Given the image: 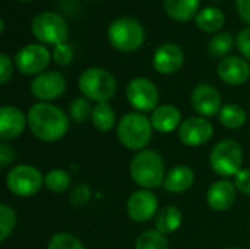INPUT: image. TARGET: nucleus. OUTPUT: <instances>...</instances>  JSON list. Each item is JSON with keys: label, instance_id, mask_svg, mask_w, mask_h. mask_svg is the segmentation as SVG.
Wrapping results in <instances>:
<instances>
[{"label": "nucleus", "instance_id": "nucleus-10", "mask_svg": "<svg viewBox=\"0 0 250 249\" xmlns=\"http://www.w3.org/2000/svg\"><path fill=\"white\" fill-rule=\"evenodd\" d=\"M51 54L42 44H28L15 56V65L23 75H40L48 66Z\"/></svg>", "mask_w": 250, "mask_h": 249}, {"label": "nucleus", "instance_id": "nucleus-7", "mask_svg": "<svg viewBox=\"0 0 250 249\" xmlns=\"http://www.w3.org/2000/svg\"><path fill=\"white\" fill-rule=\"evenodd\" d=\"M32 35L44 44L59 45L64 44L69 38L67 22L54 12H42L32 19Z\"/></svg>", "mask_w": 250, "mask_h": 249}, {"label": "nucleus", "instance_id": "nucleus-28", "mask_svg": "<svg viewBox=\"0 0 250 249\" xmlns=\"http://www.w3.org/2000/svg\"><path fill=\"white\" fill-rule=\"evenodd\" d=\"M234 45V38L229 32H220L211 38L208 44V51L212 57H227Z\"/></svg>", "mask_w": 250, "mask_h": 249}, {"label": "nucleus", "instance_id": "nucleus-15", "mask_svg": "<svg viewBox=\"0 0 250 249\" xmlns=\"http://www.w3.org/2000/svg\"><path fill=\"white\" fill-rule=\"evenodd\" d=\"M185 60L183 50L173 43H166L160 45L152 57L154 69L161 75H171L177 72Z\"/></svg>", "mask_w": 250, "mask_h": 249}, {"label": "nucleus", "instance_id": "nucleus-31", "mask_svg": "<svg viewBox=\"0 0 250 249\" xmlns=\"http://www.w3.org/2000/svg\"><path fill=\"white\" fill-rule=\"evenodd\" d=\"M47 249H85L83 244L67 232H60L51 236Z\"/></svg>", "mask_w": 250, "mask_h": 249}, {"label": "nucleus", "instance_id": "nucleus-30", "mask_svg": "<svg viewBox=\"0 0 250 249\" xmlns=\"http://www.w3.org/2000/svg\"><path fill=\"white\" fill-rule=\"evenodd\" d=\"M16 226V214L12 207L0 205V242H4L13 232Z\"/></svg>", "mask_w": 250, "mask_h": 249}, {"label": "nucleus", "instance_id": "nucleus-11", "mask_svg": "<svg viewBox=\"0 0 250 249\" xmlns=\"http://www.w3.org/2000/svg\"><path fill=\"white\" fill-rule=\"evenodd\" d=\"M66 91V79L60 72L48 70L37 75L31 82V94L41 103L62 97Z\"/></svg>", "mask_w": 250, "mask_h": 249}, {"label": "nucleus", "instance_id": "nucleus-35", "mask_svg": "<svg viewBox=\"0 0 250 249\" xmlns=\"http://www.w3.org/2000/svg\"><path fill=\"white\" fill-rule=\"evenodd\" d=\"M236 44L239 51L250 60V28H245L237 34Z\"/></svg>", "mask_w": 250, "mask_h": 249}, {"label": "nucleus", "instance_id": "nucleus-23", "mask_svg": "<svg viewBox=\"0 0 250 249\" xmlns=\"http://www.w3.org/2000/svg\"><path fill=\"white\" fill-rule=\"evenodd\" d=\"M196 26L204 32H217L226 23V16L218 7H205L195 18Z\"/></svg>", "mask_w": 250, "mask_h": 249}, {"label": "nucleus", "instance_id": "nucleus-34", "mask_svg": "<svg viewBox=\"0 0 250 249\" xmlns=\"http://www.w3.org/2000/svg\"><path fill=\"white\" fill-rule=\"evenodd\" d=\"M234 186L243 195H250V169H242L234 176Z\"/></svg>", "mask_w": 250, "mask_h": 249}, {"label": "nucleus", "instance_id": "nucleus-27", "mask_svg": "<svg viewBox=\"0 0 250 249\" xmlns=\"http://www.w3.org/2000/svg\"><path fill=\"white\" fill-rule=\"evenodd\" d=\"M135 249H168V242L161 232L145 230L138 236Z\"/></svg>", "mask_w": 250, "mask_h": 249}, {"label": "nucleus", "instance_id": "nucleus-9", "mask_svg": "<svg viewBox=\"0 0 250 249\" xmlns=\"http://www.w3.org/2000/svg\"><path fill=\"white\" fill-rule=\"evenodd\" d=\"M127 101L138 112H154L158 107V88L148 78H135L126 88Z\"/></svg>", "mask_w": 250, "mask_h": 249}, {"label": "nucleus", "instance_id": "nucleus-24", "mask_svg": "<svg viewBox=\"0 0 250 249\" xmlns=\"http://www.w3.org/2000/svg\"><path fill=\"white\" fill-rule=\"evenodd\" d=\"M218 120L227 129H240L246 123L248 114L242 106L230 103L221 107L218 113Z\"/></svg>", "mask_w": 250, "mask_h": 249}, {"label": "nucleus", "instance_id": "nucleus-3", "mask_svg": "<svg viewBox=\"0 0 250 249\" xmlns=\"http://www.w3.org/2000/svg\"><path fill=\"white\" fill-rule=\"evenodd\" d=\"M152 123L142 113H127L117 123V138L123 147L142 151L152 138Z\"/></svg>", "mask_w": 250, "mask_h": 249}, {"label": "nucleus", "instance_id": "nucleus-41", "mask_svg": "<svg viewBox=\"0 0 250 249\" xmlns=\"http://www.w3.org/2000/svg\"><path fill=\"white\" fill-rule=\"evenodd\" d=\"M226 249H239V248H226Z\"/></svg>", "mask_w": 250, "mask_h": 249}, {"label": "nucleus", "instance_id": "nucleus-26", "mask_svg": "<svg viewBox=\"0 0 250 249\" xmlns=\"http://www.w3.org/2000/svg\"><path fill=\"white\" fill-rule=\"evenodd\" d=\"M44 185L53 194H63L70 186V175L63 169H53L44 176Z\"/></svg>", "mask_w": 250, "mask_h": 249}, {"label": "nucleus", "instance_id": "nucleus-32", "mask_svg": "<svg viewBox=\"0 0 250 249\" xmlns=\"http://www.w3.org/2000/svg\"><path fill=\"white\" fill-rule=\"evenodd\" d=\"M89 198H91V188L86 183L76 185L70 191V195H69L70 204L75 205V207H83V205H86L88 201H89Z\"/></svg>", "mask_w": 250, "mask_h": 249}, {"label": "nucleus", "instance_id": "nucleus-38", "mask_svg": "<svg viewBox=\"0 0 250 249\" xmlns=\"http://www.w3.org/2000/svg\"><path fill=\"white\" fill-rule=\"evenodd\" d=\"M237 4V12L240 15V18L250 23V0H236Z\"/></svg>", "mask_w": 250, "mask_h": 249}, {"label": "nucleus", "instance_id": "nucleus-36", "mask_svg": "<svg viewBox=\"0 0 250 249\" xmlns=\"http://www.w3.org/2000/svg\"><path fill=\"white\" fill-rule=\"evenodd\" d=\"M12 73H13V65H12V60L9 59L7 54L1 53L0 54V82L4 85L9 82V79L12 78Z\"/></svg>", "mask_w": 250, "mask_h": 249}, {"label": "nucleus", "instance_id": "nucleus-40", "mask_svg": "<svg viewBox=\"0 0 250 249\" xmlns=\"http://www.w3.org/2000/svg\"><path fill=\"white\" fill-rule=\"evenodd\" d=\"M19 1H32V0H19Z\"/></svg>", "mask_w": 250, "mask_h": 249}, {"label": "nucleus", "instance_id": "nucleus-18", "mask_svg": "<svg viewBox=\"0 0 250 249\" xmlns=\"http://www.w3.org/2000/svg\"><path fill=\"white\" fill-rule=\"evenodd\" d=\"M28 123L23 112L15 106H3L0 109V138L3 141L18 138Z\"/></svg>", "mask_w": 250, "mask_h": 249}, {"label": "nucleus", "instance_id": "nucleus-22", "mask_svg": "<svg viewBox=\"0 0 250 249\" xmlns=\"http://www.w3.org/2000/svg\"><path fill=\"white\" fill-rule=\"evenodd\" d=\"M183 223V214L182 211L174 205H166L163 207L158 214L155 216V227L163 235L174 233L180 229Z\"/></svg>", "mask_w": 250, "mask_h": 249}, {"label": "nucleus", "instance_id": "nucleus-39", "mask_svg": "<svg viewBox=\"0 0 250 249\" xmlns=\"http://www.w3.org/2000/svg\"><path fill=\"white\" fill-rule=\"evenodd\" d=\"M3 31H4V21L0 19V32H3Z\"/></svg>", "mask_w": 250, "mask_h": 249}, {"label": "nucleus", "instance_id": "nucleus-37", "mask_svg": "<svg viewBox=\"0 0 250 249\" xmlns=\"http://www.w3.org/2000/svg\"><path fill=\"white\" fill-rule=\"evenodd\" d=\"M15 158V151L10 145H7L6 142L0 144V167L4 169L9 166V163H12Z\"/></svg>", "mask_w": 250, "mask_h": 249}, {"label": "nucleus", "instance_id": "nucleus-13", "mask_svg": "<svg viewBox=\"0 0 250 249\" xmlns=\"http://www.w3.org/2000/svg\"><path fill=\"white\" fill-rule=\"evenodd\" d=\"M214 135L212 123L202 116H193L182 122L179 128V138L188 147H199L207 144Z\"/></svg>", "mask_w": 250, "mask_h": 249}, {"label": "nucleus", "instance_id": "nucleus-19", "mask_svg": "<svg viewBox=\"0 0 250 249\" xmlns=\"http://www.w3.org/2000/svg\"><path fill=\"white\" fill-rule=\"evenodd\" d=\"M152 128L161 134H171L182 125V113L173 104L158 106L149 117Z\"/></svg>", "mask_w": 250, "mask_h": 249}, {"label": "nucleus", "instance_id": "nucleus-25", "mask_svg": "<svg viewBox=\"0 0 250 249\" xmlns=\"http://www.w3.org/2000/svg\"><path fill=\"white\" fill-rule=\"evenodd\" d=\"M91 122L100 132H110L116 126V113L108 103H100L94 107Z\"/></svg>", "mask_w": 250, "mask_h": 249}, {"label": "nucleus", "instance_id": "nucleus-4", "mask_svg": "<svg viewBox=\"0 0 250 249\" xmlns=\"http://www.w3.org/2000/svg\"><path fill=\"white\" fill-rule=\"evenodd\" d=\"M78 87L82 95L88 100L100 103H108L116 94L114 76L103 68H89L83 70L78 79Z\"/></svg>", "mask_w": 250, "mask_h": 249}, {"label": "nucleus", "instance_id": "nucleus-1", "mask_svg": "<svg viewBox=\"0 0 250 249\" xmlns=\"http://www.w3.org/2000/svg\"><path fill=\"white\" fill-rule=\"evenodd\" d=\"M28 126L31 134L44 142L62 139L69 129L67 114L50 103L34 104L28 112Z\"/></svg>", "mask_w": 250, "mask_h": 249}, {"label": "nucleus", "instance_id": "nucleus-33", "mask_svg": "<svg viewBox=\"0 0 250 249\" xmlns=\"http://www.w3.org/2000/svg\"><path fill=\"white\" fill-rule=\"evenodd\" d=\"M53 60L60 66H67L73 60V50L69 44H59L53 50Z\"/></svg>", "mask_w": 250, "mask_h": 249}, {"label": "nucleus", "instance_id": "nucleus-6", "mask_svg": "<svg viewBox=\"0 0 250 249\" xmlns=\"http://www.w3.org/2000/svg\"><path fill=\"white\" fill-rule=\"evenodd\" d=\"M209 164L218 176H236L243 166V150L240 144L234 139L220 141L211 151Z\"/></svg>", "mask_w": 250, "mask_h": 249}, {"label": "nucleus", "instance_id": "nucleus-2", "mask_svg": "<svg viewBox=\"0 0 250 249\" xmlns=\"http://www.w3.org/2000/svg\"><path fill=\"white\" fill-rule=\"evenodd\" d=\"M133 182L144 189H155L164 185L166 167L161 156L154 150H142L130 161L129 166Z\"/></svg>", "mask_w": 250, "mask_h": 249}, {"label": "nucleus", "instance_id": "nucleus-8", "mask_svg": "<svg viewBox=\"0 0 250 249\" xmlns=\"http://www.w3.org/2000/svg\"><path fill=\"white\" fill-rule=\"evenodd\" d=\"M44 183V176L31 164H19L13 167L6 178L7 189L16 197H32L40 192Z\"/></svg>", "mask_w": 250, "mask_h": 249}, {"label": "nucleus", "instance_id": "nucleus-20", "mask_svg": "<svg viewBox=\"0 0 250 249\" xmlns=\"http://www.w3.org/2000/svg\"><path fill=\"white\" fill-rule=\"evenodd\" d=\"M193 182H195L193 170L185 164H179L166 175L164 189L171 194H183L192 188Z\"/></svg>", "mask_w": 250, "mask_h": 249}, {"label": "nucleus", "instance_id": "nucleus-29", "mask_svg": "<svg viewBox=\"0 0 250 249\" xmlns=\"http://www.w3.org/2000/svg\"><path fill=\"white\" fill-rule=\"evenodd\" d=\"M92 110H94V107L91 106V103H89V100L86 97L75 98L69 106L70 117L76 123H82V122L88 120L92 116Z\"/></svg>", "mask_w": 250, "mask_h": 249}, {"label": "nucleus", "instance_id": "nucleus-14", "mask_svg": "<svg viewBox=\"0 0 250 249\" xmlns=\"http://www.w3.org/2000/svg\"><path fill=\"white\" fill-rule=\"evenodd\" d=\"M192 106L196 113H199L202 117H211L220 113L221 110V95L217 91L215 87L209 84H201L198 85L190 95Z\"/></svg>", "mask_w": 250, "mask_h": 249}, {"label": "nucleus", "instance_id": "nucleus-5", "mask_svg": "<svg viewBox=\"0 0 250 249\" xmlns=\"http://www.w3.org/2000/svg\"><path fill=\"white\" fill-rule=\"evenodd\" d=\"M107 35L110 44L116 50L125 53H130L141 48L145 40L144 26L136 19L129 16L114 19L108 26Z\"/></svg>", "mask_w": 250, "mask_h": 249}, {"label": "nucleus", "instance_id": "nucleus-12", "mask_svg": "<svg viewBox=\"0 0 250 249\" xmlns=\"http://www.w3.org/2000/svg\"><path fill=\"white\" fill-rule=\"evenodd\" d=\"M126 213L136 223L149 222L158 214L157 195L149 189H139L133 192L126 203Z\"/></svg>", "mask_w": 250, "mask_h": 249}, {"label": "nucleus", "instance_id": "nucleus-17", "mask_svg": "<svg viewBox=\"0 0 250 249\" xmlns=\"http://www.w3.org/2000/svg\"><path fill=\"white\" fill-rule=\"evenodd\" d=\"M218 76L229 85H243L250 76L249 63L239 56H227L218 65Z\"/></svg>", "mask_w": 250, "mask_h": 249}, {"label": "nucleus", "instance_id": "nucleus-16", "mask_svg": "<svg viewBox=\"0 0 250 249\" xmlns=\"http://www.w3.org/2000/svg\"><path fill=\"white\" fill-rule=\"evenodd\" d=\"M237 189L233 182L221 179L214 182L207 192V204L214 211H226L236 203Z\"/></svg>", "mask_w": 250, "mask_h": 249}, {"label": "nucleus", "instance_id": "nucleus-21", "mask_svg": "<svg viewBox=\"0 0 250 249\" xmlns=\"http://www.w3.org/2000/svg\"><path fill=\"white\" fill-rule=\"evenodd\" d=\"M201 0H164L167 15L177 22H188L199 13Z\"/></svg>", "mask_w": 250, "mask_h": 249}]
</instances>
